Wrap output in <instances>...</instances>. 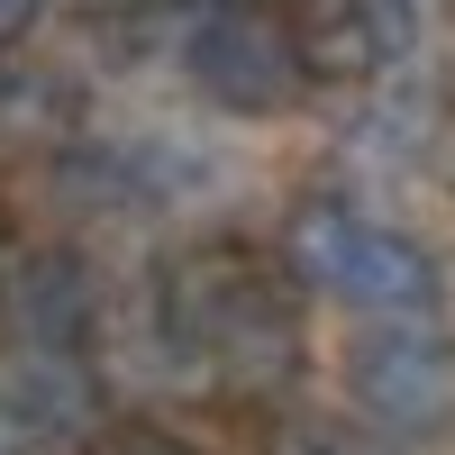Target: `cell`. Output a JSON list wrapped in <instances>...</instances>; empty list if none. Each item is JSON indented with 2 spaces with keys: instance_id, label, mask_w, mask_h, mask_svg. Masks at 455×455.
<instances>
[{
  "instance_id": "obj_1",
  "label": "cell",
  "mask_w": 455,
  "mask_h": 455,
  "mask_svg": "<svg viewBox=\"0 0 455 455\" xmlns=\"http://www.w3.org/2000/svg\"><path fill=\"white\" fill-rule=\"evenodd\" d=\"M156 328H164L173 364L219 373V383H283L300 364V310L246 246H201V255L164 264Z\"/></svg>"
},
{
  "instance_id": "obj_2",
  "label": "cell",
  "mask_w": 455,
  "mask_h": 455,
  "mask_svg": "<svg viewBox=\"0 0 455 455\" xmlns=\"http://www.w3.org/2000/svg\"><path fill=\"white\" fill-rule=\"evenodd\" d=\"M283 246H291V274L310 283L319 300L355 310V319H428L437 300H446L437 255L410 237V228L373 219V210L337 201V192H310V201H300L291 228H283Z\"/></svg>"
},
{
  "instance_id": "obj_3",
  "label": "cell",
  "mask_w": 455,
  "mask_h": 455,
  "mask_svg": "<svg viewBox=\"0 0 455 455\" xmlns=\"http://www.w3.org/2000/svg\"><path fill=\"white\" fill-rule=\"evenodd\" d=\"M182 73L201 83V100L237 109V119H274L310 92V64H300L291 19L255 10V0H219L182 28Z\"/></svg>"
},
{
  "instance_id": "obj_4",
  "label": "cell",
  "mask_w": 455,
  "mask_h": 455,
  "mask_svg": "<svg viewBox=\"0 0 455 455\" xmlns=\"http://www.w3.org/2000/svg\"><path fill=\"white\" fill-rule=\"evenodd\" d=\"M347 401L392 437H446L455 428V337L428 319H373L347 347Z\"/></svg>"
},
{
  "instance_id": "obj_5",
  "label": "cell",
  "mask_w": 455,
  "mask_h": 455,
  "mask_svg": "<svg viewBox=\"0 0 455 455\" xmlns=\"http://www.w3.org/2000/svg\"><path fill=\"white\" fill-rule=\"evenodd\" d=\"M0 310H10L19 347H36V355H92V337H100V274L73 246H36V255L10 264Z\"/></svg>"
},
{
  "instance_id": "obj_6",
  "label": "cell",
  "mask_w": 455,
  "mask_h": 455,
  "mask_svg": "<svg viewBox=\"0 0 455 455\" xmlns=\"http://www.w3.org/2000/svg\"><path fill=\"white\" fill-rule=\"evenodd\" d=\"M64 182L83 201H100V210H173V201H192L210 182V164H192L164 137H73L64 146Z\"/></svg>"
},
{
  "instance_id": "obj_7",
  "label": "cell",
  "mask_w": 455,
  "mask_h": 455,
  "mask_svg": "<svg viewBox=\"0 0 455 455\" xmlns=\"http://www.w3.org/2000/svg\"><path fill=\"white\" fill-rule=\"evenodd\" d=\"M300 64L337 73V83H364V73H392L410 55V0H310L291 19Z\"/></svg>"
},
{
  "instance_id": "obj_8",
  "label": "cell",
  "mask_w": 455,
  "mask_h": 455,
  "mask_svg": "<svg viewBox=\"0 0 455 455\" xmlns=\"http://www.w3.org/2000/svg\"><path fill=\"white\" fill-rule=\"evenodd\" d=\"M10 401H19V419L36 428V437H73V428H92L100 419V383H92V355H19V383H10Z\"/></svg>"
},
{
  "instance_id": "obj_9",
  "label": "cell",
  "mask_w": 455,
  "mask_h": 455,
  "mask_svg": "<svg viewBox=\"0 0 455 455\" xmlns=\"http://www.w3.org/2000/svg\"><path fill=\"white\" fill-rule=\"evenodd\" d=\"M283 455H392V446L364 437V428H347V419H300V428L283 437Z\"/></svg>"
},
{
  "instance_id": "obj_10",
  "label": "cell",
  "mask_w": 455,
  "mask_h": 455,
  "mask_svg": "<svg viewBox=\"0 0 455 455\" xmlns=\"http://www.w3.org/2000/svg\"><path fill=\"white\" fill-rule=\"evenodd\" d=\"M100 455H182L173 437H156V428H109V446Z\"/></svg>"
},
{
  "instance_id": "obj_11",
  "label": "cell",
  "mask_w": 455,
  "mask_h": 455,
  "mask_svg": "<svg viewBox=\"0 0 455 455\" xmlns=\"http://www.w3.org/2000/svg\"><path fill=\"white\" fill-rule=\"evenodd\" d=\"M36 28V0H0V46H10V36H28Z\"/></svg>"
}]
</instances>
